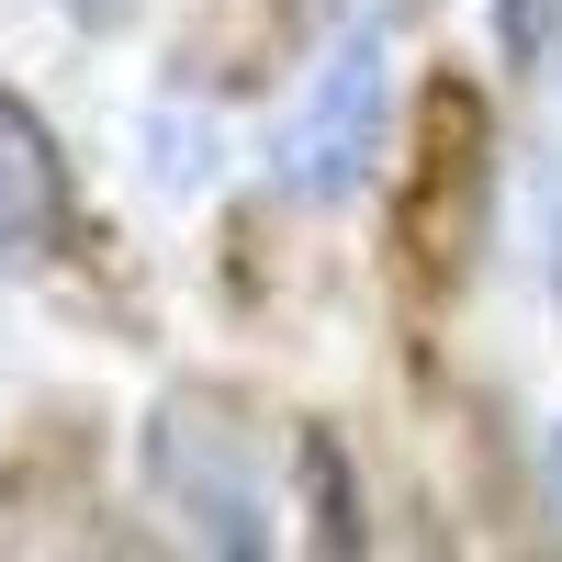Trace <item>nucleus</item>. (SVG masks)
Wrapping results in <instances>:
<instances>
[{
	"instance_id": "1",
	"label": "nucleus",
	"mask_w": 562,
	"mask_h": 562,
	"mask_svg": "<svg viewBox=\"0 0 562 562\" xmlns=\"http://www.w3.org/2000/svg\"><path fill=\"white\" fill-rule=\"evenodd\" d=\"M147 484L203 551H270V495H259L248 428L214 394H169L147 416Z\"/></svg>"
},
{
	"instance_id": "2",
	"label": "nucleus",
	"mask_w": 562,
	"mask_h": 562,
	"mask_svg": "<svg viewBox=\"0 0 562 562\" xmlns=\"http://www.w3.org/2000/svg\"><path fill=\"white\" fill-rule=\"evenodd\" d=\"M383 124H394V57H383V34H349L338 57L315 68V90L293 102V124L270 135V180L293 203H349L371 158H383Z\"/></svg>"
},
{
	"instance_id": "3",
	"label": "nucleus",
	"mask_w": 562,
	"mask_h": 562,
	"mask_svg": "<svg viewBox=\"0 0 562 562\" xmlns=\"http://www.w3.org/2000/svg\"><path fill=\"white\" fill-rule=\"evenodd\" d=\"M68 237V169H57V135H45L12 90H0V259H57Z\"/></svg>"
},
{
	"instance_id": "4",
	"label": "nucleus",
	"mask_w": 562,
	"mask_h": 562,
	"mask_svg": "<svg viewBox=\"0 0 562 562\" xmlns=\"http://www.w3.org/2000/svg\"><path fill=\"white\" fill-rule=\"evenodd\" d=\"M551 293H562V225H551ZM551 506H562V428H551Z\"/></svg>"
},
{
	"instance_id": "5",
	"label": "nucleus",
	"mask_w": 562,
	"mask_h": 562,
	"mask_svg": "<svg viewBox=\"0 0 562 562\" xmlns=\"http://www.w3.org/2000/svg\"><path fill=\"white\" fill-rule=\"evenodd\" d=\"M68 12H79V23H124L135 0H68Z\"/></svg>"
}]
</instances>
